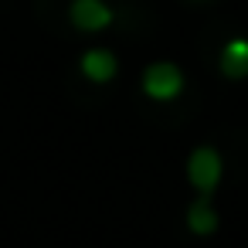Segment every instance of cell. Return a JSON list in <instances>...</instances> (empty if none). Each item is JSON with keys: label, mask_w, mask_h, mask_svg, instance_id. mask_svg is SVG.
<instances>
[{"label": "cell", "mask_w": 248, "mask_h": 248, "mask_svg": "<svg viewBox=\"0 0 248 248\" xmlns=\"http://www.w3.org/2000/svg\"><path fill=\"white\" fill-rule=\"evenodd\" d=\"M221 177H224V160H221V153L214 150V146H194L190 150V156H187V180H190V187L201 194V197H207L217 184H221Z\"/></svg>", "instance_id": "obj_1"}, {"label": "cell", "mask_w": 248, "mask_h": 248, "mask_svg": "<svg viewBox=\"0 0 248 248\" xmlns=\"http://www.w3.org/2000/svg\"><path fill=\"white\" fill-rule=\"evenodd\" d=\"M184 85H187V78H184L180 65H173V62H153L143 72V92L153 102H173V99H180Z\"/></svg>", "instance_id": "obj_2"}, {"label": "cell", "mask_w": 248, "mask_h": 248, "mask_svg": "<svg viewBox=\"0 0 248 248\" xmlns=\"http://www.w3.org/2000/svg\"><path fill=\"white\" fill-rule=\"evenodd\" d=\"M68 21L75 24V31L99 34L116 21V14H112V7L106 0H72L68 4Z\"/></svg>", "instance_id": "obj_3"}, {"label": "cell", "mask_w": 248, "mask_h": 248, "mask_svg": "<svg viewBox=\"0 0 248 248\" xmlns=\"http://www.w3.org/2000/svg\"><path fill=\"white\" fill-rule=\"evenodd\" d=\"M78 68H82V75H85L92 85H106V82L116 78L119 58H116L109 48H89V51L78 58Z\"/></svg>", "instance_id": "obj_4"}, {"label": "cell", "mask_w": 248, "mask_h": 248, "mask_svg": "<svg viewBox=\"0 0 248 248\" xmlns=\"http://www.w3.org/2000/svg\"><path fill=\"white\" fill-rule=\"evenodd\" d=\"M217 68H221V75L231 78V82L248 78V38H231V41H224V48H221V55H217Z\"/></svg>", "instance_id": "obj_5"}, {"label": "cell", "mask_w": 248, "mask_h": 248, "mask_svg": "<svg viewBox=\"0 0 248 248\" xmlns=\"http://www.w3.org/2000/svg\"><path fill=\"white\" fill-rule=\"evenodd\" d=\"M221 228V214L214 211V204L207 197H197L190 207H187V231L197 234V238H207Z\"/></svg>", "instance_id": "obj_6"}]
</instances>
